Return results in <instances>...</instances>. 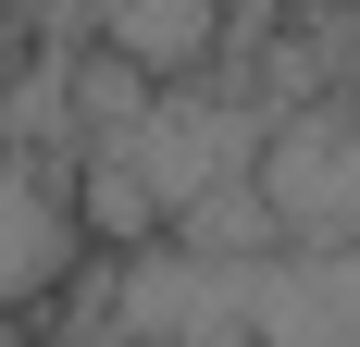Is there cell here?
<instances>
[{
  "label": "cell",
  "instance_id": "6da1fadb",
  "mask_svg": "<svg viewBox=\"0 0 360 347\" xmlns=\"http://www.w3.org/2000/svg\"><path fill=\"white\" fill-rule=\"evenodd\" d=\"M87 347H360V248H124V273H75Z\"/></svg>",
  "mask_w": 360,
  "mask_h": 347
},
{
  "label": "cell",
  "instance_id": "277c9868",
  "mask_svg": "<svg viewBox=\"0 0 360 347\" xmlns=\"http://www.w3.org/2000/svg\"><path fill=\"white\" fill-rule=\"evenodd\" d=\"M212 25H224V0H100V50H124L137 74L212 63Z\"/></svg>",
  "mask_w": 360,
  "mask_h": 347
},
{
  "label": "cell",
  "instance_id": "5b68a950",
  "mask_svg": "<svg viewBox=\"0 0 360 347\" xmlns=\"http://www.w3.org/2000/svg\"><path fill=\"white\" fill-rule=\"evenodd\" d=\"M224 13H286V0H224Z\"/></svg>",
  "mask_w": 360,
  "mask_h": 347
},
{
  "label": "cell",
  "instance_id": "3957f363",
  "mask_svg": "<svg viewBox=\"0 0 360 347\" xmlns=\"http://www.w3.org/2000/svg\"><path fill=\"white\" fill-rule=\"evenodd\" d=\"M87 273V199H75L50 162L0 149V310H37Z\"/></svg>",
  "mask_w": 360,
  "mask_h": 347
},
{
  "label": "cell",
  "instance_id": "7a4b0ae2",
  "mask_svg": "<svg viewBox=\"0 0 360 347\" xmlns=\"http://www.w3.org/2000/svg\"><path fill=\"white\" fill-rule=\"evenodd\" d=\"M249 174H261V199H274V223L298 248H360V100L286 124Z\"/></svg>",
  "mask_w": 360,
  "mask_h": 347
}]
</instances>
